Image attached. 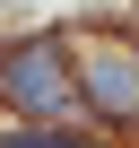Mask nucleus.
<instances>
[{
	"mask_svg": "<svg viewBox=\"0 0 139 148\" xmlns=\"http://www.w3.org/2000/svg\"><path fill=\"white\" fill-rule=\"evenodd\" d=\"M9 96H18L26 113H70V105H78L70 61H61V44H52V35H35V44H18V52H9Z\"/></svg>",
	"mask_w": 139,
	"mask_h": 148,
	"instance_id": "f257e3e1",
	"label": "nucleus"
},
{
	"mask_svg": "<svg viewBox=\"0 0 139 148\" xmlns=\"http://www.w3.org/2000/svg\"><path fill=\"white\" fill-rule=\"evenodd\" d=\"M78 87L113 113V122H139V61L122 52V44H87V61H78Z\"/></svg>",
	"mask_w": 139,
	"mask_h": 148,
	"instance_id": "f03ea898",
	"label": "nucleus"
},
{
	"mask_svg": "<svg viewBox=\"0 0 139 148\" xmlns=\"http://www.w3.org/2000/svg\"><path fill=\"white\" fill-rule=\"evenodd\" d=\"M0 148H78V139H61V131H18V139H0Z\"/></svg>",
	"mask_w": 139,
	"mask_h": 148,
	"instance_id": "7ed1b4c3",
	"label": "nucleus"
}]
</instances>
